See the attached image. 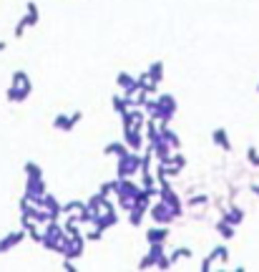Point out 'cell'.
<instances>
[{"label":"cell","mask_w":259,"mask_h":272,"mask_svg":"<svg viewBox=\"0 0 259 272\" xmlns=\"http://www.w3.org/2000/svg\"><path fill=\"white\" fill-rule=\"evenodd\" d=\"M121 176H128V174H136V169L141 166V159L136 156V154H123V159H121Z\"/></svg>","instance_id":"1"},{"label":"cell","mask_w":259,"mask_h":272,"mask_svg":"<svg viewBox=\"0 0 259 272\" xmlns=\"http://www.w3.org/2000/svg\"><path fill=\"white\" fill-rule=\"evenodd\" d=\"M151 217H154L156 222H169V219H174V217H179V214H176L169 204L161 202V204H156V207L151 209Z\"/></svg>","instance_id":"2"},{"label":"cell","mask_w":259,"mask_h":272,"mask_svg":"<svg viewBox=\"0 0 259 272\" xmlns=\"http://www.w3.org/2000/svg\"><path fill=\"white\" fill-rule=\"evenodd\" d=\"M211 139H214V144H216L219 149H224V151H229V149H231V144H229V139H226V131H224V129H214Z\"/></svg>","instance_id":"3"},{"label":"cell","mask_w":259,"mask_h":272,"mask_svg":"<svg viewBox=\"0 0 259 272\" xmlns=\"http://www.w3.org/2000/svg\"><path fill=\"white\" fill-rule=\"evenodd\" d=\"M118 86L126 91V94H134L139 86H136V78H131L128 73H118Z\"/></svg>","instance_id":"4"},{"label":"cell","mask_w":259,"mask_h":272,"mask_svg":"<svg viewBox=\"0 0 259 272\" xmlns=\"http://www.w3.org/2000/svg\"><path fill=\"white\" fill-rule=\"evenodd\" d=\"M166 234H169V229H164V227H161V229H156V227H154V229H149V234H146V237H149V242H151V244H161V242L166 239Z\"/></svg>","instance_id":"5"},{"label":"cell","mask_w":259,"mask_h":272,"mask_svg":"<svg viewBox=\"0 0 259 272\" xmlns=\"http://www.w3.org/2000/svg\"><path fill=\"white\" fill-rule=\"evenodd\" d=\"M126 141H128V149H141V134L136 129H126Z\"/></svg>","instance_id":"6"},{"label":"cell","mask_w":259,"mask_h":272,"mask_svg":"<svg viewBox=\"0 0 259 272\" xmlns=\"http://www.w3.org/2000/svg\"><path fill=\"white\" fill-rule=\"evenodd\" d=\"M76 124H73V119L71 116H58L56 119V129H63V131H71Z\"/></svg>","instance_id":"7"},{"label":"cell","mask_w":259,"mask_h":272,"mask_svg":"<svg viewBox=\"0 0 259 272\" xmlns=\"http://www.w3.org/2000/svg\"><path fill=\"white\" fill-rule=\"evenodd\" d=\"M216 229L221 232V237H226V239H229V237L234 234V229H236V227H234L231 222H226V219H224V222H219V224H216Z\"/></svg>","instance_id":"8"},{"label":"cell","mask_w":259,"mask_h":272,"mask_svg":"<svg viewBox=\"0 0 259 272\" xmlns=\"http://www.w3.org/2000/svg\"><path fill=\"white\" fill-rule=\"evenodd\" d=\"M226 257H229L226 247H216V249L211 252V257H209V259H219V262H226Z\"/></svg>","instance_id":"9"},{"label":"cell","mask_w":259,"mask_h":272,"mask_svg":"<svg viewBox=\"0 0 259 272\" xmlns=\"http://www.w3.org/2000/svg\"><path fill=\"white\" fill-rule=\"evenodd\" d=\"M161 73H164V68H161V63H156V66H151V68H149V76H151V78H154L156 83L161 81Z\"/></svg>","instance_id":"10"},{"label":"cell","mask_w":259,"mask_h":272,"mask_svg":"<svg viewBox=\"0 0 259 272\" xmlns=\"http://www.w3.org/2000/svg\"><path fill=\"white\" fill-rule=\"evenodd\" d=\"M106 154H118V156H123L126 149H123L121 144H111V146H106Z\"/></svg>","instance_id":"11"},{"label":"cell","mask_w":259,"mask_h":272,"mask_svg":"<svg viewBox=\"0 0 259 272\" xmlns=\"http://www.w3.org/2000/svg\"><path fill=\"white\" fill-rule=\"evenodd\" d=\"M189 254H191L189 249H179V252H174V254H171V259L176 262V259H181V257H189Z\"/></svg>","instance_id":"12"},{"label":"cell","mask_w":259,"mask_h":272,"mask_svg":"<svg viewBox=\"0 0 259 272\" xmlns=\"http://www.w3.org/2000/svg\"><path fill=\"white\" fill-rule=\"evenodd\" d=\"M249 161H251V166H259V154L254 149H249Z\"/></svg>","instance_id":"13"},{"label":"cell","mask_w":259,"mask_h":272,"mask_svg":"<svg viewBox=\"0 0 259 272\" xmlns=\"http://www.w3.org/2000/svg\"><path fill=\"white\" fill-rule=\"evenodd\" d=\"M256 91H259V83H256Z\"/></svg>","instance_id":"14"}]
</instances>
